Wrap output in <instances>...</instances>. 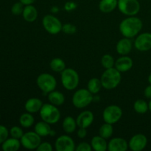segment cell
<instances>
[{"mask_svg":"<svg viewBox=\"0 0 151 151\" xmlns=\"http://www.w3.org/2000/svg\"><path fill=\"white\" fill-rule=\"evenodd\" d=\"M142 26L143 24L141 19L132 16L123 19L119 24V29L124 37L131 38L139 33L142 29Z\"/></svg>","mask_w":151,"mask_h":151,"instance_id":"6da1fadb","label":"cell"},{"mask_svg":"<svg viewBox=\"0 0 151 151\" xmlns=\"http://www.w3.org/2000/svg\"><path fill=\"white\" fill-rule=\"evenodd\" d=\"M121 79H122L121 72L115 67H112L104 71L100 78V81L103 88L111 90L118 86V85L120 83Z\"/></svg>","mask_w":151,"mask_h":151,"instance_id":"7a4b0ae2","label":"cell"},{"mask_svg":"<svg viewBox=\"0 0 151 151\" xmlns=\"http://www.w3.org/2000/svg\"><path fill=\"white\" fill-rule=\"evenodd\" d=\"M39 113L41 119L50 125L56 124L60 118V112L57 106L50 103L43 105Z\"/></svg>","mask_w":151,"mask_h":151,"instance_id":"3957f363","label":"cell"},{"mask_svg":"<svg viewBox=\"0 0 151 151\" xmlns=\"http://www.w3.org/2000/svg\"><path fill=\"white\" fill-rule=\"evenodd\" d=\"M60 80L63 86L69 91H72L78 87L79 84V75L75 69L72 68L65 69L61 72Z\"/></svg>","mask_w":151,"mask_h":151,"instance_id":"277c9868","label":"cell"},{"mask_svg":"<svg viewBox=\"0 0 151 151\" xmlns=\"http://www.w3.org/2000/svg\"><path fill=\"white\" fill-rule=\"evenodd\" d=\"M93 94L88 88H81L74 93L72 96V104L77 109H84L93 101Z\"/></svg>","mask_w":151,"mask_h":151,"instance_id":"5b68a950","label":"cell"},{"mask_svg":"<svg viewBox=\"0 0 151 151\" xmlns=\"http://www.w3.org/2000/svg\"><path fill=\"white\" fill-rule=\"evenodd\" d=\"M36 83L38 88L44 93L49 94L54 91L57 86V81L54 76L49 73H42L37 78Z\"/></svg>","mask_w":151,"mask_h":151,"instance_id":"8992f818","label":"cell"},{"mask_svg":"<svg viewBox=\"0 0 151 151\" xmlns=\"http://www.w3.org/2000/svg\"><path fill=\"white\" fill-rule=\"evenodd\" d=\"M117 7L122 14L128 16H136L140 10L138 0H118Z\"/></svg>","mask_w":151,"mask_h":151,"instance_id":"52a82bcc","label":"cell"},{"mask_svg":"<svg viewBox=\"0 0 151 151\" xmlns=\"http://www.w3.org/2000/svg\"><path fill=\"white\" fill-rule=\"evenodd\" d=\"M42 24L44 29L52 35H56L62 31L63 24L60 21L51 14L46 15L42 19Z\"/></svg>","mask_w":151,"mask_h":151,"instance_id":"ba28073f","label":"cell"},{"mask_svg":"<svg viewBox=\"0 0 151 151\" xmlns=\"http://www.w3.org/2000/svg\"><path fill=\"white\" fill-rule=\"evenodd\" d=\"M122 116V110L116 105L107 106L103 112V119L105 122L115 124L119 122Z\"/></svg>","mask_w":151,"mask_h":151,"instance_id":"9c48e42d","label":"cell"},{"mask_svg":"<svg viewBox=\"0 0 151 151\" xmlns=\"http://www.w3.org/2000/svg\"><path fill=\"white\" fill-rule=\"evenodd\" d=\"M22 146L27 150H36L41 143V137L35 131H29L22 136L20 139Z\"/></svg>","mask_w":151,"mask_h":151,"instance_id":"30bf717a","label":"cell"},{"mask_svg":"<svg viewBox=\"0 0 151 151\" xmlns=\"http://www.w3.org/2000/svg\"><path fill=\"white\" fill-rule=\"evenodd\" d=\"M55 147L57 151H74L76 148L74 140L67 135L58 137L55 142Z\"/></svg>","mask_w":151,"mask_h":151,"instance_id":"8fae6325","label":"cell"},{"mask_svg":"<svg viewBox=\"0 0 151 151\" xmlns=\"http://www.w3.org/2000/svg\"><path fill=\"white\" fill-rule=\"evenodd\" d=\"M134 46L139 51L146 52L151 50V33L143 32L139 34L134 41Z\"/></svg>","mask_w":151,"mask_h":151,"instance_id":"7c38bea8","label":"cell"},{"mask_svg":"<svg viewBox=\"0 0 151 151\" xmlns=\"http://www.w3.org/2000/svg\"><path fill=\"white\" fill-rule=\"evenodd\" d=\"M147 144V139L142 134H137L133 136L128 142V147L133 151L144 150Z\"/></svg>","mask_w":151,"mask_h":151,"instance_id":"4fadbf2b","label":"cell"},{"mask_svg":"<svg viewBox=\"0 0 151 151\" xmlns=\"http://www.w3.org/2000/svg\"><path fill=\"white\" fill-rule=\"evenodd\" d=\"M76 122L79 128H88L94 122V114L90 111H84L78 115Z\"/></svg>","mask_w":151,"mask_h":151,"instance_id":"5bb4252c","label":"cell"},{"mask_svg":"<svg viewBox=\"0 0 151 151\" xmlns=\"http://www.w3.org/2000/svg\"><path fill=\"white\" fill-rule=\"evenodd\" d=\"M128 149V142L121 137L111 139L108 144V150L109 151H126Z\"/></svg>","mask_w":151,"mask_h":151,"instance_id":"9a60e30c","label":"cell"},{"mask_svg":"<svg viewBox=\"0 0 151 151\" xmlns=\"http://www.w3.org/2000/svg\"><path fill=\"white\" fill-rule=\"evenodd\" d=\"M134 62L130 57L126 55H122L115 60L114 67L120 72H125L131 70L133 67Z\"/></svg>","mask_w":151,"mask_h":151,"instance_id":"2e32d148","label":"cell"},{"mask_svg":"<svg viewBox=\"0 0 151 151\" xmlns=\"http://www.w3.org/2000/svg\"><path fill=\"white\" fill-rule=\"evenodd\" d=\"M116 50L118 54L121 55H127L132 50V42L128 38H124L119 40L116 46Z\"/></svg>","mask_w":151,"mask_h":151,"instance_id":"e0dca14e","label":"cell"},{"mask_svg":"<svg viewBox=\"0 0 151 151\" xmlns=\"http://www.w3.org/2000/svg\"><path fill=\"white\" fill-rule=\"evenodd\" d=\"M43 102L37 97H32L26 101L24 104V109L27 112L33 114L40 111L43 106Z\"/></svg>","mask_w":151,"mask_h":151,"instance_id":"ac0fdd59","label":"cell"},{"mask_svg":"<svg viewBox=\"0 0 151 151\" xmlns=\"http://www.w3.org/2000/svg\"><path fill=\"white\" fill-rule=\"evenodd\" d=\"M22 16L26 22L32 23L35 22L38 18V10L32 4L25 5Z\"/></svg>","mask_w":151,"mask_h":151,"instance_id":"d6986e66","label":"cell"},{"mask_svg":"<svg viewBox=\"0 0 151 151\" xmlns=\"http://www.w3.org/2000/svg\"><path fill=\"white\" fill-rule=\"evenodd\" d=\"M91 145L92 150L95 151H106L108 150V143L106 139L99 136H95L91 139Z\"/></svg>","mask_w":151,"mask_h":151,"instance_id":"ffe728a7","label":"cell"},{"mask_svg":"<svg viewBox=\"0 0 151 151\" xmlns=\"http://www.w3.org/2000/svg\"><path fill=\"white\" fill-rule=\"evenodd\" d=\"M21 145L20 139L16 138H7L1 144V149L4 151H17L19 150Z\"/></svg>","mask_w":151,"mask_h":151,"instance_id":"44dd1931","label":"cell"},{"mask_svg":"<svg viewBox=\"0 0 151 151\" xmlns=\"http://www.w3.org/2000/svg\"><path fill=\"white\" fill-rule=\"evenodd\" d=\"M35 132L37 133L41 137H45L47 136H50L51 134V127L50 124L44 122V121H41L35 124Z\"/></svg>","mask_w":151,"mask_h":151,"instance_id":"7402d4cb","label":"cell"},{"mask_svg":"<svg viewBox=\"0 0 151 151\" xmlns=\"http://www.w3.org/2000/svg\"><path fill=\"white\" fill-rule=\"evenodd\" d=\"M118 5V0H101L99 4V9L101 12L109 13L114 11Z\"/></svg>","mask_w":151,"mask_h":151,"instance_id":"603a6c76","label":"cell"},{"mask_svg":"<svg viewBox=\"0 0 151 151\" xmlns=\"http://www.w3.org/2000/svg\"><path fill=\"white\" fill-rule=\"evenodd\" d=\"M48 100L51 104L56 106H60L64 103V94L59 91H52L49 93Z\"/></svg>","mask_w":151,"mask_h":151,"instance_id":"cb8c5ba5","label":"cell"},{"mask_svg":"<svg viewBox=\"0 0 151 151\" xmlns=\"http://www.w3.org/2000/svg\"><path fill=\"white\" fill-rule=\"evenodd\" d=\"M78 126L77 122L72 116H67L64 118L62 122V128L64 132L66 134H72L76 130V127Z\"/></svg>","mask_w":151,"mask_h":151,"instance_id":"d4e9b609","label":"cell"},{"mask_svg":"<svg viewBox=\"0 0 151 151\" xmlns=\"http://www.w3.org/2000/svg\"><path fill=\"white\" fill-rule=\"evenodd\" d=\"M103 88L100 79L97 78H93L88 81L87 84V88L93 94H96Z\"/></svg>","mask_w":151,"mask_h":151,"instance_id":"484cf974","label":"cell"},{"mask_svg":"<svg viewBox=\"0 0 151 151\" xmlns=\"http://www.w3.org/2000/svg\"><path fill=\"white\" fill-rule=\"evenodd\" d=\"M34 122H35L34 116H32V114L29 113V112L22 114L19 118V123H20L21 126L25 128L32 127L33 125Z\"/></svg>","mask_w":151,"mask_h":151,"instance_id":"4316f807","label":"cell"},{"mask_svg":"<svg viewBox=\"0 0 151 151\" xmlns=\"http://www.w3.org/2000/svg\"><path fill=\"white\" fill-rule=\"evenodd\" d=\"M50 69L55 72H62L66 69V63L63 59L60 58H53L50 63Z\"/></svg>","mask_w":151,"mask_h":151,"instance_id":"83f0119b","label":"cell"},{"mask_svg":"<svg viewBox=\"0 0 151 151\" xmlns=\"http://www.w3.org/2000/svg\"><path fill=\"white\" fill-rule=\"evenodd\" d=\"M113 132L114 129L113 126H112V124L105 122L100 128V130H99V135L100 137H103L104 139H109L111 137V136L113 135Z\"/></svg>","mask_w":151,"mask_h":151,"instance_id":"f1b7e54d","label":"cell"},{"mask_svg":"<svg viewBox=\"0 0 151 151\" xmlns=\"http://www.w3.org/2000/svg\"><path fill=\"white\" fill-rule=\"evenodd\" d=\"M134 109L138 114H145L147 111H149L148 103L144 100H137L134 103Z\"/></svg>","mask_w":151,"mask_h":151,"instance_id":"f546056e","label":"cell"},{"mask_svg":"<svg viewBox=\"0 0 151 151\" xmlns=\"http://www.w3.org/2000/svg\"><path fill=\"white\" fill-rule=\"evenodd\" d=\"M115 60L113 56L109 54H106L102 57L101 64L106 69H110V68L114 67Z\"/></svg>","mask_w":151,"mask_h":151,"instance_id":"4dcf8cb0","label":"cell"},{"mask_svg":"<svg viewBox=\"0 0 151 151\" xmlns=\"http://www.w3.org/2000/svg\"><path fill=\"white\" fill-rule=\"evenodd\" d=\"M9 132H10V135L11 136V137L18 139H21L22 136L24 135L23 130H22V128L19 126L12 127Z\"/></svg>","mask_w":151,"mask_h":151,"instance_id":"1f68e13d","label":"cell"},{"mask_svg":"<svg viewBox=\"0 0 151 151\" xmlns=\"http://www.w3.org/2000/svg\"><path fill=\"white\" fill-rule=\"evenodd\" d=\"M24 8V4L21 1H18V2H16L12 6L11 13L14 16H19V15L22 14V13H23Z\"/></svg>","mask_w":151,"mask_h":151,"instance_id":"d6a6232c","label":"cell"},{"mask_svg":"<svg viewBox=\"0 0 151 151\" xmlns=\"http://www.w3.org/2000/svg\"><path fill=\"white\" fill-rule=\"evenodd\" d=\"M62 31L66 35H73L77 32V27L72 24H65L62 27Z\"/></svg>","mask_w":151,"mask_h":151,"instance_id":"836d02e7","label":"cell"},{"mask_svg":"<svg viewBox=\"0 0 151 151\" xmlns=\"http://www.w3.org/2000/svg\"><path fill=\"white\" fill-rule=\"evenodd\" d=\"M10 134L8 129L4 125H0V145L2 144L7 138Z\"/></svg>","mask_w":151,"mask_h":151,"instance_id":"e575fe53","label":"cell"},{"mask_svg":"<svg viewBox=\"0 0 151 151\" xmlns=\"http://www.w3.org/2000/svg\"><path fill=\"white\" fill-rule=\"evenodd\" d=\"M75 150L77 151H91L92 147H91V144L83 142H81L80 144H78Z\"/></svg>","mask_w":151,"mask_h":151,"instance_id":"d590c367","label":"cell"},{"mask_svg":"<svg viewBox=\"0 0 151 151\" xmlns=\"http://www.w3.org/2000/svg\"><path fill=\"white\" fill-rule=\"evenodd\" d=\"M38 151H52V146L49 142H41L36 149Z\"/></svg>","mask_w":151,"mask_h":151,"instance_id":"8d00e7d4","label":"cell"},{"mask_svg":"<svg viewBox=\"0 0 151 151\" xmlns=\"http://www.w3.org/2000/svg\"><path fill=\"white\" fill-rule=\"evenodd\" d=\"M77 7V4L74 1H67L64 4V10L67 12L72 11Z\"/></svg>","mask_w":151,"mask_h":151,"instance_id":"74e56055","label":"cell"},{"mask_svg":"<svg viewBox=\"0 0 151 151\" xmlns=\"http://www.w3.org/2000/svg\"><path fill=\"white\" fill-rule=\"evenodd\" d=\"M77 135L80 139H84L87 135V130L85 128H79L77 131Z\"/></svg>","mask_w":151,"mask_h":151,"instance_id":"f35d334b","label":"cell"},{"mask_svg":"<svg viewBox=\"0 0 151 151\" xmlns=\"http://www.w3.org/2000/svg\"><path fill=\"white\" fill-rule=\"evenodd\" d=\"M144 95L146 98L151 99V84L147 86L144 91Z\"/></svg>","mask_w":151,"mask_h":151,"instance_id":"ab89813d","label":"cell"},{"mask_svg":"<svg viewBox=\"0 0 151 151\" xmlns=\"http://www.w3.org/2000/svg\"><path fill=\"white\" fill-rule=\"evenodd\" d=\"M19 1H21L24 5H29V4H33L35 0H19Z\"/></svg>","mask_w":151,"mask_h":151,"instance_id":"60d3db41","label":"cell"},{"mask_svg":"<svg viewBox=\"0 0 151 151\" xmlns=\"http://www.w3.org/2000/svg\"><path fill=\"white\" fill-rule=\"evenodd\" d=\"M58 11H59V8L58 7H56V6H53V7L51 8V12L52 13H56Z\"/></svg>","mask_w":151,"mask_h":151,"instance_id":"b9f144b4","label":"cell"},{"mask_svg":"<svg viewBox=\"0 0 151 151\" xmlns=\"http://www.w3.org/2000/svg\"><path fill=\"white\" fill-rule=\"evenodd\" d=\"M148 106H149V111L151 112V99H150V102L148 103Z\"/></svg>","mask_w":151,"mask_h":151,"instance_id":"7bdbcfd3","label":"cell"},{"mask_svg":"<svg viewBox=\"0 0 151 151\" xmlns=\"http://www.w3.org/2000/svg\"><path fill=\"white\" fill-rule=\"evenodd\" d=\"M148 82H149V83L151 84V73L149 75V76H148Z\"/></svg>","mask_w":151,"mask_h":151,"instance_id":"ee69618b","label":"cell"},{"mask_svg":"<svg viewBox=\"0 0 151 151\" xmlns=\"http://www.w3.org/2000/svg\"><path fill=\"white\" fill-rule=\"evenodd\" d=\"M0 119H1V115H0Z\"/></svg>","mask_w":151,"mask_h":151,"instance_id":"f6af8a7d","label":"cell"}]
</instances>
